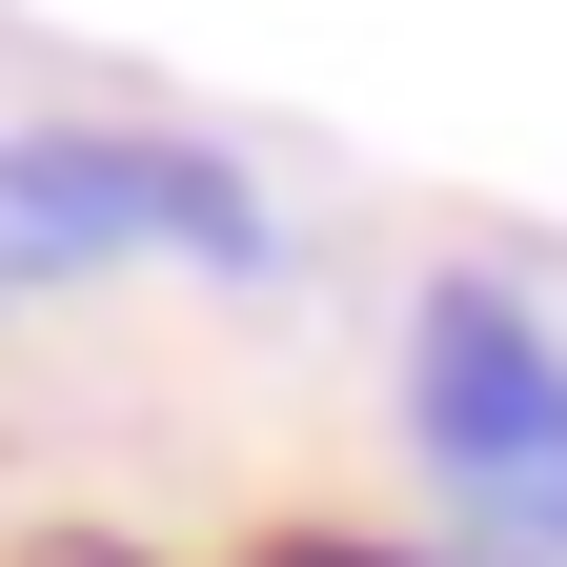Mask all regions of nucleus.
I'll return each instance as SVG.
<instances>
[{"instance_id":"f257e3e1","label":"nucleus","mask_w":567,"mask_h":567,"mask_svg":"<svg viewBox=\"0 0 567 567\" xmlns=\"http://www.w3.org/2000/svg\"><path fill=\"white\" fill-rule=\"evenodd\" d=\"M61 264H284L264 183L203 142H122V122H0V305Z\"/></svg>"},{"instance_id":"f03ea898","label":"nucleus","mask_w":567,"mask_h":567,"mask_svg":"<svg viewBox=\"0 0 567 567\" xmlns=\"http://www.w3.org/2000/svg\"><path fill=\"white\" fill-rule=\"evenodd\" d=\"M405 405H425V466H446L527 567H567V344L507 305V284H425Z\"/></svg>"}]
</instances>
